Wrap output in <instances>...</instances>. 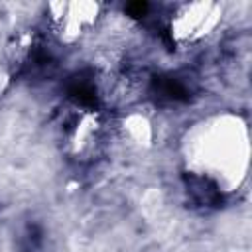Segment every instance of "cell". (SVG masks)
<instances>
[{
    "label": "cell",
    "mask_w": 252,
    "mask_h": 252,
    "mask_svg": "<svg viewBox=\"0 0 252 252\" xmlns=\"http://www.w3.org/2000/svg\"><path fill=\"white\" fill-rule=\"evenodd\" d=\"M158 91H159L163 96L171 98V100H185V98L189 96L187 89H185L179 81H175V79H163V81H159Z\"/></svg>",
    "instance_id": "6da1fadb"
},
{
    "label": "cell",
    "mask_w": 252,
    "mask_h": 252,
    "mask_svg": "<svg viewBox=\"0 0 252 252\" xmlns=\"http://www.w3.org/2000/svg\"><path fill=\"white\" fill-rule=\"evenodd\" d=\"M126 12L132 16V18H142L146 12H148V4L146 2H130L126 6Z\"/></svg>",
    "instance_id": "7a4b0ae2"
}]
</instances>
